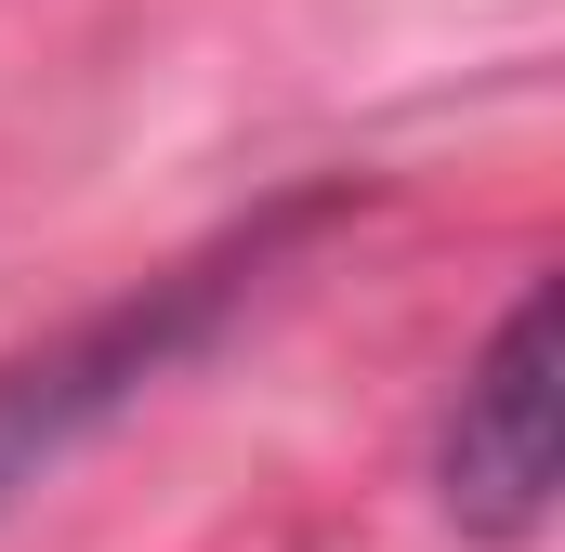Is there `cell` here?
I'll list each match as a JSON object with an SVG mask.
<instances>
[{"instance_id":"cell-1","label":"cell","mask_w":565,"mask_h":552,"mask_svg":"<svg viewBox=\"0 0 565 552\" xmlns=\"http://www.w3.org/2000/svg\"><path fill=\"white\" fill-rule=\"evenodd\" d=\"M342 211H355L342 184H302V198H277V211H250L237 237H211L198 264L145 276V289H119V302L66 316L53 342L0 355V513H13V500H26L66 447H93L132 395H158L198 342H224V316H237V302H264V289H277V264L316 237V224H342Z\"/></svg>"},{"instance_id":"cell-2","label":"cell","mask_w":565,"mask_h":552,"mask_svg":"<svg viewBox=\"0 0 565 552\" xmlns=\"http://www.w3.org/2000/svg\"><path fill=\"white\" fill-rule=\"evenodd\" d=\"M553 474H565V395H553V276L513 289V316L487 329V355L460 369L447 434H434V500L447 527L487 552L553 527Z\"/></svg>"}]
</instances>
